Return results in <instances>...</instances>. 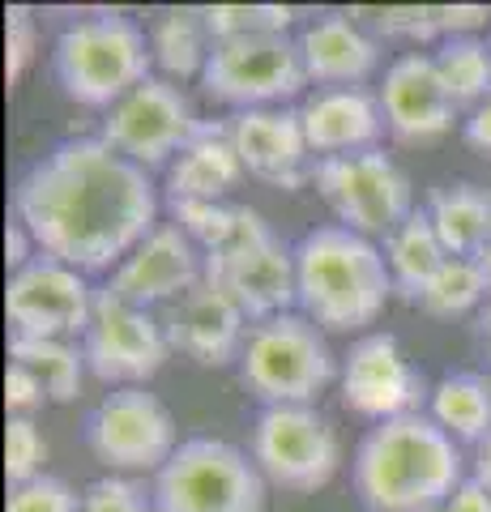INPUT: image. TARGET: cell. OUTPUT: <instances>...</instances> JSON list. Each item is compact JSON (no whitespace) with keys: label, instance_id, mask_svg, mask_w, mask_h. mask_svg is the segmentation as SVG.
<instances>
[{"label":"cell","instance_id":"cell-26","mask_svg":"<svg viewBox=\"0 0 491 512\" xmlns=\"http://www.w3.org/2000/svg\"><path fill=\"white\" fill-rule=\"evenodd\" d=\"M210 26H205L201 9H167L158 13V22L150 26V52L154 64L163 69L171 82L176 77H201L205 60H210Z\"/></svg>","mask_w":491,"mask_h":512},{"label":"cell","instance_id":"cell-20","mask_svg":"<svg viewBox=\"0 0 491 512\" xmlns=\"http://www.w3.org/2000/svg\"><path fill=\"white\" fill-rule=\"evenodd\" d=\"M299 56H304L308 82L325 90H359L376 73L380 47L351 13H325L304 26Z\"/></svg>","mask_w":491,"mask_h":512},{"label":"cell","instance_id":"cell-30","mask_svg":"<svg viewBox=\"0 0 491 512\" xmlns=\"http://www.w3.org/2000/svg\"><path fill=\"white\" fill-rule=\"evenodd\" d=\"M210 39H248V35H287L299 13L291 5H210L201 9Z\"/></svg>","mask_w":491,"mask_h":512},{"label":"cell","instance_id":"cell-32","mask_svg":"<svg viewBox=\"0 0 491 512\" xmlns=\"http://www.w3.org/2000/svg\"><path fill=\"white\" fill-rule=\"evenodd\" d=\"M351 18L372 30H380L385 39H440L432 5H385V9H351Z\"/></svg>","mask_w":491,"mask_h":512},{"label":"cell","instance_id":"cell-15","mask_svg":"<svg viewBox=\"0 0 491 512\" xmlns=\"http://www.w3.org/2000/svg\"><path fill=\"white\" fill-rule=\"evenodd\" d=\"M338 384H342V406L372 423L419 414V402H423V376L410 367L393 333L359 338L342 363Z\"/></svg>","mask_w":491,"mask_h":512},{"label":"cell","instance_id":"cell-36","mask_svg":"<svg viewBox=\"0 0 491 512\" xmlns=\"http://www.w3.org/2000/svg\"><path fill=\"white\" fill-rule=\"evenodd\" d=\"M35 60V13L26 5L5 9V77L9 86L26 73V64Z\"/></svg>","mask_w":491,"mask_h":512},{"label":"cell","instance_id":"cell-4","mask_svg":"<svg viewBox=\"0 0 491 512\" xmlns=\"http://www.w3.org/2000/svg\"><path fill=\"white\" fill-rule=\"evenodd\" d=\"M154 52L150 35L124 13L77 18L52 43V69L60 90L82 107L112 111L124 94H133L150 73Z\"/></svg>","mask_w":491,"mask_h":512},{"label":"cell","instance_id":"cell-3","mask_svg":"<svg viewBox=\"0 0 491 512\" xmlns=\"http://www.w3.org/2000/svg\"><path fill=\"white\" fill-rule=\"evenodd\" d=\"M393 274L376 239L342 222L312 227L295 244V303L325 333H355L385 312Z\"/></svg>","mask_w":491,"mask_h":512},{"label":"cell","instance_id":"cell-40","mask_svg":"<svg viewBox=\"0 0 491 512\" xmlns=\"http://www.w3.org/2000/svg\"><path fill=\"white\" fill-rule=\"evenodd\" d=\"M462 137H466V146H474L479 154H491V99H483L474 111H466Z\"/></svg>","mask_w":491,"mask_h":512},{"label":"cell","instance_id":"cell-1","mask_svg":"<svg viewBox=\"0 0 491 512\" xmlns=\"http://www.w3.org/2000/svg\"><path fill=\"white\" fill-rule=\"evenodd\" d=\"M13 218L43 256L77 274H107L158 227V192L146 167L103 137H73L30 163L13 188Z\"/></svg>","mask_w":491,"mask_h":512},{"label":"cell","instance_id":"cell-38","mask_svg":"<svg viewBox=\"0 0 491 512\" xmlns=\"http://www.w3.org/2000/svg\"><path fill=\"white\" fill-rule=\"evenodd\" d=\"M432 18H436V30H440V43H445V39L479 30L491 13L483 5H432Z\"/></svg>","mask_w":491,"mask_h":512},{"label":"cell","instance_id":"cell-33","mask_svg":"<svg viewBox=\"0 0 491 512\" xmlns=\"http://www.w3.org/2000/svg\"><path fill=\"white\" fill-rule=\"evenodd\" d=\"M43 461H47V444L39 436L35 419H9L5 427V478L9 483L22 487L30 478H39Z\"/></svg>","mask_w":491,"mask_h":512},{"label":"cell","instance_id":"cell-13","mask_svg":"<svg viewBox=\"0 0 491 512\" xmlns=\"http://www.w3.org/2000/svg\"><path fill=\"white\" fill-rule=\"evenodd\" d=\"M82 355L94 380L116 384V389H146V380L163 372L171 342L154 312L133 308L103 286L94 295L90 329L82 333Z\"/></svg>","mask_w":491,"mask_h":512},{"label":"cell","instance_id":"cell-37","mask_svg":"<svg viewBox=\"0 0 491 512\" xmlns=\"http://www.w3.org/2000/svg\"><path fill=\"white\" fill-rule=\"evenodd\" d=\"M47 402V389L26 372V367L9 363L5 372V406H9V419H30V410H39Z\"/></svg>","mask_w":491,"mask_h":512},{"label":"cell","instance_id":"cell-31","mask_svg":"<svg viewBox=\"0 0 491 512\" xmlns=\"http://www.w3.org/2000/svg\"><path fill=\"white\" fill-rule=\"evenodd\" d=\"M176 227L201 244L205 252H218L235 235V218H240V205H223V201H167Z\"/></svg>","mask_w":491,"mask_h":512},{"label":"cell","instance_id":"cell-45","mask_svg":"<svg viewBox=\"0 0 491 512\" xmlns=\"http://www.w3.org/2000/svg\"><path fill=\"white\" fill-rule=\"evenodd\" d=\"M363 512H372V508H363Z\"/></svg>","mask_w":491,"mask_h":512},{"label":"cell","instance_id":"cell-28","mask_svg":"<svg viewBox=\"0 0 491 512\" xmlns=\"http://www.w3.org/2000/svg\"><path fill=\"white\" fill-rule=\"evenodd\" d=\"M440 82H445L453 107H479L483 99H491V43L474 39V35H457L445 39L432 52Z\"/></svg>","mask_w":491,"mask_h":512},{"label":"cell","instance_id":"cell-12","mask_svg":"<svg viewBox=\"0 0 491 512\" xmlns=\"http://www.w3.org/2000/svg\"><path fill=\"white\" fill-rule=\"evenodd\" d=\"M86 448L107 470L158 474L176 457V419L150 389H112L86 419Z\"/></svg>","mask_w":491,"mask_h":512},{"label":"cell","instance_id":"cell-44","mask_svg":"<svg viewBox=\"0 0 491 512\" xmlns=\"http://www.w3.org/2000/svg\"><path fill=\"white\" fill-rule=\"evenodd\" d=\"M479 265H483V274H487V286H491V244L479 252Z\"/></svg>","mask_w":491,"mask_h":512},{"label":"cell","instance_id":"cell-5","mask_svg":"<svg viewBox=\"0 0 491 512\" xmlns=\"http://www.w3.org/2000/svg\"><path fill=\"white\" fill-rule=\"evenodd\" d=\"M338 376L325 329L312 325L304 312H282L252 325L240 355L244 389L257 393L265 406H312Z\"/></svg>","mask_w":491,"mask_h":512},{"label":"cell","instance_id":"cell-35","mask_svg":"<svg viewBox=\"0 0 491 512\" xmlns=\"http://www.w3.org/2000/svg\"><path fill=\"white\" fill-rule=\"evenodd\" d=\"M77 512H158L154 495L141 491L133 478H94V483L82 491V508Z\"/></svg>","mask_w":491,"mask_h":512},{"label":"cell","instance_id":"cell-9","mask_svg":"<svg viewBox=\"0 0 491 512\" xmlns=\"http://www.w3.org/2000/svg\"><path fill=\"white\" fill-rule=\"evenodd\" d=\"M308 86V69L299 56V39L291 35H248L223 39L210 47L201 73V90L214 103L235 111L278 107Z\"/></svg>","mask_w":491,"mask_h":512},{"label":"cell","instance_id":"cell-19","mask_svg":"<svg viewBox=\"0 0 491 512\" xmlns=\"http://www.w3.org/2000/svg\"><path fill=\"white\" fill-rule=\"evenodd\" d=\"M231 141L244 158V171L274 188H299L312 180L308 167V137L304 120L291 107H257V111H235L227 120Z\"/></svg>","mask_w":491,"mask_h":512},{"label":"cell","instance_id":"cell-29","mask_svg":"<svg viewBox=\"0 0 491 512\" xmlns=\"http://www.w3.org/2000/svg\"><path fill=\"white\" fill-rule=\"evenodd\" d=\"M487 274L479 265V256H449L445 269L427 282V291L419 295V308L427 316H466L487 303Z\"/></svg>","mask_w":491,"mask_h":512},{"label":"cell","instance_id":"cell-11","mask_svg":"<svg viewBox=\"0 0 491 512\" xmlns=\"http://www.w3.org/2000/svg\"><path fill=\"white\" fill-rule=\"evenodd\" d=\"M201 124L205 120H197L188 94L171 77H146L133 94H124L107 111L99 137L129 163L154 171L176 163V154L201 133Z\"/></svg>","mask_w":491,"mask_h":512},{"label":"cell","instance_id":"cell-6","mask_svg":"<svg viewBox=\"0 0 491 512\" xmlns=\"http://www.w3.org/2000/svg\"><path fill=\"white\" fill-rule=\"evenodd\" d=\"M269 483L257 461L227 440H180L176 457L154 474L158 512H265Z\"/></svg>","mask_w":491,"mask_h":512},{"label":"cell","instance_id":"cell-22","mask_svg":"<svg viewBox=\"0 0 491 512\" xmlns=\"http://www.w3.org/2000/svg\"><path fill=\"white\" fill-rule=\"evenodd\" d=\"M244 175L231 124H201V133L167 167V201H223Z\"/></svg>","mask_w":491,"mask_h":512},{"label":"cell","instance_id":"cell-7","mask_svg":"<svg viewBox=\"0 0 491 512\" xmlns=\"http://www.w3.org/2000/svg\"><path fill=\"white\" fill-rule=\"evenodd\" d=\"M205 282L227 291L252 325H261L295 303V248L282 244L261 210L240 205L235 235L218 252H205Z\"/></svg>","mask_w":491,"mask_h":512},{"label":"cell","instance_id":"cell-34","mask_svg":"<svg viewBox=\"0 0 491 512\" xmlns=\"http://www.w3.org/2000/svg\"><path fill=\"white\" fill-rule=\"evenodd\" d=\"M77 508H82V495H73L65 478H52V474H39L30 483L13 487L5 504V512H77Z\"/></svg>","mask_w":491,"mask_h":512},{"label":"cell","instance_id":"cell-8","mask_svg":"<svg viewBox=\"0 0 491 512\" xmlns=\"http://www.w3.org/2000/svg\"><path fill=\"white\" fill-rule=\"evenodd\" d=\"M312 184L325 205L338 214L342 227L368 239H389L402 222L415 214L406 171L385 150L334 154L312 167Z\"/></svg>","mask_w":491,"mask_h":512},{"label":"cell","instance_id":"cell-23","mask_svg":"<svg viewBox=\"0 0 491 512\" xmlns=\"http://www.w3.org/2000/svg\"><path fill=\"white\" fill-rule=\"evenodd\" d=\"M427 218L449 256H479L491 244V188L474 180L440 184L427 197Z\"/></svg>","mask_w":491,"mask_h":512},{"label":"cell","instance_id":"cell-17","mask_svg":"<svg viewBox=\"0 0 491 512\" xmlns=\"http://www.w3.org/2000/svg\"><path fill=\"white\" fill-rule=\"evenodd\" d=\"M158 320H163L171 350H180V355H188L201 367L240 363L244 342L252 333L240 303L205 278L176 303H167V308L158 312Z\"/></svg>","mask_w":491,"mask_h":512},{"label":"cell","instance_id":"cell-39","mask_svg":"<svg viewBox=\"0 0 491 512\" xmlns=\"http://www.w3.org/2000/svg\"><path fill=\"white\" fill-rule=\"evenodd\" d=\"M39 256V248H35V239H30V231L22 227L18 218L9 222V231H5V261H9V269L18 274V269H26L30 261Z\"/></svg>","mask_w":491,"mask_h":512},{"label":"cell","instance_id":"cell-14","mask_svg":"<svg viewBox=\"0 0 491 512\" xmlns=\"http://www.w3.org/2000/svg\"><path fill=\"white\" fill-rule=\"evenodd\" d=\"M94 295L86 274H77L56 256H35L26 269L9 274L5 316L18 338H60L73 342L90 329Z\"/></svg>","mask_w":491,"mask_h":512},{"label":"cell","instance_id":"cell-27","mask_svg":"<svg viewBox=\"0 0 491 512\" xmlns=\"http://www.w3.org/2000/svg\"><path fill=\"white\" fill-rule=\"evenodd\" d=\"M432 419L457 444H483L491 436V380L453 372L432 389Z\"/></svg>","mask_w":491,"mask_h":512},{"label":"cell","instance_id":"cell-42","mask_svg":"<svg viewBox=\"0 0 491 512\" xmlns=\"http://www.w3.org/2000/svg\"><path fill=\"white\" fill-rule=\"evenodd\" d=\"M474 338H479V350H483L487 363H491V299L479 308V316H474Z\"/></svg>","mask_w":491,"mask_h":512},{"label":"cell","instance_id":"cell-16","mask_svg":"<svg viewBox=\"0 0 491 512\" xmlns=\"http://www.w3.org/2000/svg\"><path fill=\"white\" fill-rule=\"evenodd\" d=\"M205 278V256L176 222H158L141 244L112 269L107 291L133 308H167Z\"/></svg>","mask_w":491,"mask_h":512},{"label":"cell","instance_id":"cell-41","mask_svg":"<svg viewBox=\"0 0 491 512\" xmlns=\"http://www.w3.org/2000/svg\"><path fill=\"white\" fill-rule=\"evenodd\" d=\"M432 512H491V495L474 483V478H466V483L457 487L440 508H432Z\"/></svg>","mask_w":491,"mask_h":512},{"label":"cell","instance_id":"cell-10","mask_svg":"<svg viewBox=\"0 0 491 512\" xmlns=\"http://www.w3.org/2000/svg\"><path fill=\"white\" fill-rule=\"evenodd\" d=\"M248 457L265 483L287 491H316L338 474L342 440L316 406H265L252 423Z\"/></svg>","mask_w":491,"mask_h":512},{"label":"cell","instance_id":"cell-43","mask_svg":"<svg viewBox=\"0 0 491 512\" xmlns=\"http://www.w3.org/2000/svg\"><path fill=\"white\" fill-rule=\"evenodd\" d=\"M474 483L491 495V436L479 444V457H474Z\"/></svg>","mask_w":491,"mask_h":512},{"label":"cell","instance_id":"cell-18","mask_svg":"<svg viewBox=\"0 0 491 512\" xmlns=\"http://www.w3.org/2000/svg\"><path fill=\"white\" fill-rule=\"evenodd\" d=\"M376 99L385 111V128L406 146H432V141L453 133L457 107L445 82H440L436 60L427 52H406L393 60Z\"/></svg>","mask_w":491,"mask_h":512},{"label":"cell","instance_id":"cell-2","mask_svg":"<svg viewBox=\"0 0 491 512\" xmlns=\"http://www.w3.org/2000/svg\"><path fill=\"white\" fill-rule=\"evenodd\" d=\"M351 478L372 512H432L466 483L462 448L432 414L376 423L355 448Z\"/></svg>","mask_w":491,"mask_h":512},{"label":"cell","instance_id":"cell-21","mask_svg":"<svg viewBox=\"0 0 491 512\" xmlns=\"http://www.w3.org/2000/svg\"><path fill=\"white\" fill-rule=\"evenodd\" d=\"M299 120H304L308 150L334 158V154L376 150L385 111H380V99H372L368 90H316L299 107Z\"/></svg>","mask_w":491,"mask_h":512},{"label":"cell","instance_id":"cell-24","mask_svg":"<svg viewBox=\"0 0 491 512\" xmlns=\"http://www.w3.org/2000/svg\"><path fill=\"white\" fill-rule=\"evenodd\" d=\"M385 261H389V274H393V291L410 303H419L427 282H432L449 261V248L440 244L427 210H415L385 239Z\"/></svg>","mask_w":491,"mask_h":512},{"label":"cell","instance_id":"cell-25","mask_svg":"<svg viewBox=\"0 0 491 512\" xmlns=\"http://www.w3.org/2000/svg\"><path fill=\"white\" fill-rule=\"evenodd\" d=\"M9 359L26 367L43 389H47V402L56 406H69L82 397V380H86V355L82 346L73 342H60V338H9Z\"/></svg>","mask_w":491,"mask_h":512}]
</instances>
